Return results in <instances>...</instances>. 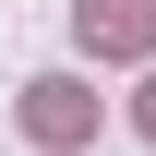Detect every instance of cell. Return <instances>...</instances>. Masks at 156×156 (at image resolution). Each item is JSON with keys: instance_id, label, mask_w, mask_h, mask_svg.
Listing matches in <instances>:
<instances>
[{"instance_id": "1", "label": "cell", "mask_w": 156, "mask_h": 156, "mask_svg": "<svg viewBox=\"0 0 156 156\" xmlns=\"http://www.w3.org/2000/svg\"><path fill=\"white\" fill-rule=\"evenodd\" d=\"M24 132H36V144H84V132H96V96H84L72 72H36V84H24Z\"/></svg>"}, {"instance_id": "2", "label": "cell", "mask_w": 156, "mask_h": 156, "mask_svg": "<svg viewBox=\"0 0 156 156\" xmlns=\"http://www.w3.org/2000/svg\"><path fill=\"white\" fill-rule=\"evenodd\" d=\"M72 24H84V48H108V60H144L156 48V0H84Z\"/></svg>"}, {"instance_id": "3", "label": "cell", "mask_w": 156, "mask_h": 156, "mask_svg": "<svg viewBox=\"0 0 156 156\" xmlns=\"http://www.w3.org/2000/svg\"><path fill=\"white\" fill-rule=\"evenodd\" d=\"M132 132H144V144H156V84H144V96H132Z\"/></svg>"}]
</instances>
